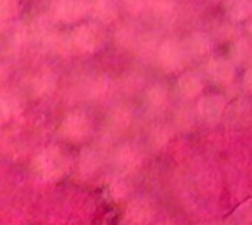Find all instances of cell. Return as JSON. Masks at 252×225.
Masks as SVG:
<instances>
[{"label":"cell","instance_id":"8992f818","mask_svg":"<svg viewBox=\"0 0 252 225\" xmlns=\"http://www.w3.org/2000/svg\"><path fill=\"white\" fill-rule=\"evenodd\" d=\"M207 77L217 85H230L236 77V63L227 57H213L205 66Z\"/></svg>","mask_w":252,"mask_h":225},{"label":"cell","instance_id":"f546056e","mask_svg":"<svg viewBox=\"0 0 252 225\" xmlns=\"http://www.w3.org/2000/svg\"><path fill=\"white\" fill-rule=\"evenodd\" d=\"M204 225H221L220 223H208V224H204Z\"/></svg>","mask_w":252,"mask_h":225},{"label":"cell","instance_id":"5b68a950","mask_svg":"<svg viewBox=\"0 0 252 225\" xmlns=\"http://www.w3.org/2000/svg\"><path fill=\"white\" fill-rule=\"evenodd\" d=\"M90 13V0H52L50 16L63 24H74Z\"/></svg>","mask_w":252,"mask_h":225},{"label":"cell","instance_id":"3957f363","mask_svg":"<svg viewBox=\"0 0 252 225\" xmlns=\"http://www.w3.org/2000/svg\"><path fill=\"white\" fill-rule=\"evenodd\" d=\"M71 38L77 52L94 55L106 44V32L97 22H86L74 28Z\"/></svg>","mask_w":252,"mask_h":225},{"label":"cell","instance_id":"f1b7e54d","mask_svg":"<svg viewBox=\"0 0 252 225\" xmlns=\"http://www.w3.org/2000/svg\"><path fill=\"white\" fill-rule=\"evenodd\" d=\"M155 225H174L171 221H161V223H158V224Z\"/></svg>","mask_w":252,"mask_h":225},{"label":"cell","instance_id":"4316f807","mask_svg":"<svg viewBox=\"0 0 252 225\" xmlns=\"http://www.w3.org/2000/svg\"><path fill=\"white\" fill-rule=\"evenodd\" d=\"M242 85L248 93L252 94V65L247 66V71H245V74L242 77Z\"/></svg>","mask_w":252,"mask_h":225},{"label":"cell","instance_id":"52a82bcc","mask_svg":"<svg viewBox=\"0 0 252 225\" xmlns=\"http://www.w3.org/2000/svg\"><path fill=\"white\" fill-rule=\"evenodd\" d=\"M226 111V99L221 94H207L196 105L198 116L205 122H217Z\"/></svg>","mask_w":252,"mask_h":225},{"label":"cell","instance_id":"2e32d148","mask_svg":"<svg viewBox=\"0 0 252 225\" xmlns=\"http://www.w3.org/2000/svg\"><path fill=\"white\" fill-rule=\"evenodd\" d=\"M232 60L238 65H252V37L235 40L232 49Z\"/></svg>","mask_w":252,"mask_h":225},{"label":"cell","instance_id":"5bb4252c","mask_svg":"<svg viewBox=\"0 0 252 225\" xmlns=\"http://www.w3.org/2000/svg\"><path fill=\"white\" fill-rule=\"evenodd\" d=\"M223 9L232 22H244L252 16V0H224Z\"/></svg>","mask_w":252,"mask_h":225},{"label":"cell","instance_id":"83f0119b","mask_svg":"<svg viewBox=\"0 0 252 225\" xmlns=\"http://www.w3.org/2000/svg\"><path fill=\"white\" fill-rule=\"evenodd\" d=\"M245 22H247V31L250 32V35L252 37V16L248 21H245Z\"/></svg>","mask_w":252,"mask_h":225},{"label":"cell","instance_id":"603a6c76","mask_svg":"<svg viewBox=\"0 0 252 225\" xmlns=\"http://www.w3.org/2000/svg\"><path fill=\"white\" fill-rule=\"evenodd\" d=\"M151 140H152V144L157 147V149H161L164 147L168 140H170V131L167 127H162V125H158L152 130V134H151Z\"/></svg>","mask_w":252,"mask_h":225},{"label":"cell","instance_id":"ba28073f","mask_svg":"<svg viewBox=\"0 0 252 225\" xmlns=\"http://www.w3.org/2000/svg\"><path fill=\"white\" fill-rule=\"evenodd\" d=\"M177 90L185 99H196L205 88L204 77L196 71H186L177 80Z\"/></svg>","mask_w":252,"mask_h":225},{"label":"cell","instance_id":"9c48e42d","mask_svg":"<svg viewBox=\"0 0 252 225\" xmlns=\"http://www.w3.org/2000/svg\"><path fill=\"white\" fill-rule=\"evenodd\" d=\"M127 220L133 225H148L155 217V206L146 199H134L127 206Z\"/></svg>","mask_w":252,"mask_h":225},{"label":"cell","instance_id":"d4e9b609","mask_svg":"<svg viewBox=\"0 0 252 225\" xmlns=\"http://www.w3.org/2000/svg\"><path fill=\"white\" fill-rule=\"evenodd\" d=\"M131 121V113L124 109V108H118L115 109L114 115H112V122L118 127V128H124L130 124Z\"/></svg>","mask_w":252,"mask_h":225},{"label":"cell","instance_id":"4fadbf2b","mask_svg":"<svg viewBox=\"0 0 252 225\" xmlns=\"http://www.w3.org/2000/svg\"><path fill=\"white\" fill-rule=\"evenodd\" d=\"M118 0H90V15L102 24H111L118 18Z\"/></svg>","mask_w":252,"mask_h":225},{"label":"cell","instance_id":"4dcf8cb0","mask_svg":"<svg viewBox=\"0 0 252 225\" xmlns=\"http://www.w3.org/2000/svg\"><path fill=\"white\" fill-rule=\"evenodd\" d=\"M216 1H224V0H216Z\"/></svg>","mask_w":252,"mask_h":225},{"label":"cell","instance_id":"277c9868","mask_svg":"<svg viewBox=\"0 0 252 225\" xmlns=\"http://www.w3.org/2000/svg\"><path fill=\"white\" fill-rule=\"evenodd\" d=\"M92 133V121L89 115L83 111H74L68 113L59 127V134L62 139L71 143L84 141Z\"/></svg>","mask_w":252,"mask_h":225},{"label":"cell","instance_id":"7402d4cb","mask_svg":"<svg viewBox=\"0 0 252 225\" xmlns=\"http://www.w3.org/2000/svg\"><path fill=\"white\" fill-rule=\"evenodd\" d=\"M117 41L123 47H133L134 44H139V37L134 32L133 27H123L120 32H117Z\"/></svg>","mask_w":252,"mask_h":225},{"label":"cell","instance_id":"7a4b0ae2","mask_svg":"<svg viewBox=\"0 0 252 225\" xmlns=\"http://www.w3.org/2000/svg\"><path fill=\"white\" fill-rule=\"evenodd\" d=\"M157 60L162 71L168 74H176L183 71L192 60V57L188 52L185 40L182 41L177 38H167L158 46Z\"/></svg>","mask_w":252,"mask_h":225},{"label":"cell","instance_id":"9a60e30c","mask_svg":"<svg viewBox=\"0 0 252 225\" xmlns=\"http://www.w3.org/2000/svg\"><path fill=\"white\" fill-rule=\"evenodd\" d=\"M109 78L103 74L94 75L92 78H89L84 85H83V93L86 97L89 99H100L103 97L108 90H109Z\"/></svg>","mask_w":252,"mask_h":225},{"label":"cell","instance_id":"44dd1931","mask_svg":"<svg viewBox=\"0 0 252 225\" xmlns=\"http://www.w3.org/2000/svg\"><path fill=\"white\" fill-rule=\"evenodd\" d=\"M18 12H19L18 0H0V19L3 25L12 22L16 18Z\"/></svg>","mask_w":252,"mask_h":225},{"label":"cell","instance_id":"6da1fadb","mask_svg":"<svg viewBox=\"0 0 252 225\" xmlns=\"http://www.w3.org/2000/svg\"><path fill=\"white\" fill-rule=\"evenodd\" d=\"M71 168V161L68 155L56 147L50 146L40 150L32 159V171L35 175L44 181H56L68 174Z\"/></svg>","mask_w":252,"mask_h":225},{"label":"cell","instance_id":"cb8c5ba5","mask_svg":"<svg viewBox=\"0 0 252 225\" xmlns=\"http://www.w3.org/2000/svg\"><path fill=\"white\" fill-rule=\"evenodd\" d=\"M121 3L130 15H140L148 9V0H121Z\"/></svg>","mask_w":252,"mask_h":225},{"label":"cell","instance_id":"d6986e66","mask_svg":"<svg viewBox=\"0 0 252 225\" xmlns=\"http://www.w3.org/2000/svg\"><path fill=\"white\" fill-rule=\"evenodd\" d=\"M176 0H148V10L157 18H168L176 10Z\"/></svg>","mask_w":252,"mask_h":225},{"label":"cell","instance_id":"484cf974","mask_svg":"<svg viewBox=\"0 0 252 225\" xmlns=\"http://www.w3.org/2000/svg\"><path fill=\"white\" fill-rule=\"evenodd\" d=\"M109 192H111L109 195H111L114 199L121 200V199H124V197L127 196V193H128V187H127V184H126V183H123L121 180H115V181L111 184Z\"/></svg>","mask_w":252,"mask_h":225},{"label":"cell","instance_id":"e0dca14e","mask_svg":"<svg viewBox=\"0 0 252 225\" xmlns=\"http://www.w3.org/2000/svg\"><path fill=\"white\" fill-rule=\"evenodd\" d=\"M146 103L152 111H161L168 105V91L161 84H155L148 90Z\"/></svg>","mask_w":252,"mask_h":225},{"label":"cell","instance_id":"7c38bea8","mask_svg":"<svg viewBox=\"0 0 252 225\" xmlns=\"http://www.w3.org/2000/svg\"><path fill=\"white\" fill-rule=\"evenodd\" d=\"M58 85V78L55 75V72H52L50 69H43L40 72H37L32 80H31V93L35 97L44 99L49 97L55 93Z\"/></svg>","mask_w":252,"mask_h":225},{"label":"cell","instance_id":"ffe728a7","mask_svg":"<svg viewBox=\"0 0 252 225\" xmlns=\"http://www.w3.org/2000/svg\"><path fill=\"white\" fill-rule=\"evenodd\" d=\"M99 164H100V159H99L96 152H93L90 149H86V150L81 152V156H80V172L83 175H92L93 172H96L97 168H99Z\"/></svg>","mask_w":252,"mask_h":225},{"label":"cell","instance_id":"30bf717a","mask_svg":"<svg viewBox=\"0 0 252 225\" xmlns=\"http://www.w3.org/2000/svg\"><path fill=\"white\" fill-rule=\"evenodd\" d=\"M185 44L188 47V52L192 59L201 60L211 55L213 50V40L211 37L204 31H195L189 34L185 40Z\"/></svg>","mask_w":252,"mask_h":225},{"label":"cell","instance_id":"8fae6325","mask_svg":"<svg viewBox=\"0 0 252 225\" xmlns=\"http://www.w3.org/2000/svg\"><path fill=\"white\" fill-rule=\"evenodd\" d=\"M143 161L140 150L133 144L121 146L115 153V165L123 172H133L136 171Z\"/></svg>","mask_w":252,"mask_h":225},{"label":"cell","instance_id":"ac0fdd59","mask_svg":"<svg viewBox=\"0 0 252 225\" xmlns=\"http://www.w3.org/2000/svg\"><path fill=\"white\" fill-rule=\"evenodd\" d=\"M0 103H1V118H3V121H6L7 118H13L21 112L19 97L16 94H13L12 91H3Z\"/></svg>","mask_w":252,"mask_h":225}]
</instances>
